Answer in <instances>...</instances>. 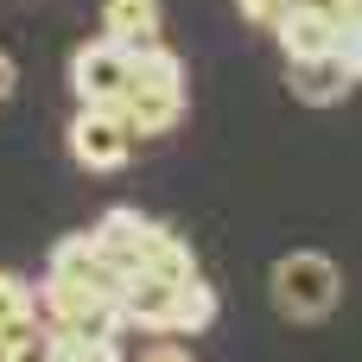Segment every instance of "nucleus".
<instances>
[{
	"instance_id": "obj_13",
	"label": "nucleus",
	"mask_w": 362,
	"mask_h": 362,
	"mask_svg": "<svg viewBox=\"0 0 362 362\" xmlns=\"http://www.w3.org/2000/svg\"><path fill=\"white\" fill-rule=\"evenodd\" d=\"M32 331V286L19 274H0V344Z\"/></svg>"
},
{
	"instance_id": "obj_6",
	"label": "nucleus",
	"mask_w": 362,
	"mask_h": 362,
	"mask_svg": "<svg viewBox=\"0 0 362 362\" xmlns=\"http://www.w3.org/2000/svg\"><path fill=\"white\" fill-rule=\"evenodd\" d=\"M115 115L127 121V134H172L185 121V89H165V83H127V95L115 102Z\"/></svg>"
},
{
	"instance_id": "obj_16",
	"label": "nucleus",
	"mask_w": 362,
	"mask_h": 362,
	"mask_svg": "<svg viewBox=\"0 0 362 362\" xmlns=\"http://www.w3.org/2000/svg\"><path fill=\"white\" fill-rule=\"evenodd\" d=\"M286 13H293V0H242V19H248V25H267V32H274Z\"/></svg>"
},
{
	"instance_id": "obj_11",
	"label": "nucleus",
	"mask_w": 362,
	"mask_h": 362,
	"mask_svg": "<svg viewBox=\"0 0 362 362\" xmlns=\"http://www.w3.org/2000/svg\"><path fill=\"white\" fill-rule=\"evenodd\" d=\"M210 325H216V286L197 274V280H185V286H178L165 337H197V331H210Z\"/></svg>"
},
{
	"instance_id": "obj_17",
	"label": "nucleus",
	"mask_w": 362,
	"mask_h": 362,
	"mask_svg": "<svg viewBox=\"0 0 362 362\" xmlns=\"http://www.w3.org/2000/svg\"><path fill=\"white\" fill-rule=\"evenodd\" d=\"M140 362H197L191 350H178V337H159L153 350H140Z\"/></svg>"
},
{
	"instance_id": "obj_3",
	"label": "nucleus",
	"mask_w": 362,
	"mask_h": 362,
	"mask_svg": "<svg viewBox=\"0 0 362 362\" xmlns=\"http://www.w3.org/2000/svg\"><path fill=\"white\" fill-rule=\"evenodd\" d=\"M127 153H134V134H127V121L115 108H83L70 121V159L83 172H121Z\"/></svg>"
},
{
	"instance_id": "obj_8",
	"label": "nucleus",
	"mask_w": 362,
	"mask_h": 362,
	"mask_svg": "<svg viewBox=\"0 0 362 362\" xmlns=\"http://www.w3.org/2000/svg\"><path fill=\"white\" fill-rule=\"evenodd\" d=\"M153 229H159V223H153V216H140V210H108L89 235H95V248H102V255L121 267V280H127V274L140 267V248H146V235H153Z\"/></svg>"
},
{
	"instance_id": "obj_7",
	"label": "nucleus",
	"mask_w": 362,
	"mask_h": 362,
	"mask_svg": "<svg viewBox=\"0 0 362 362\" xmlns=\"http://www.w3.org/2000/svg\"><path fill=\"white\" fill-rule=\"evenodd\" d=\"M191 280H197V274H191ZM178 286H185V280H178ZM178 286H172V280H153V274H127V280H121V293H115L121 325H140V331H159V337H165Z\"/></svg>"
},
{
	"instance_id": "obj_2",
	"label": "nucleus",
	"mask_w": 362,
	"mask_h": 362,
	"mask_svg": "<svg viewBox=\"0 0 362 362\" xmlns=\"http://www.w3.org/2000/svg\"><path fill=\"white\" fill-rule=\"evenodd\" d=\"M70 95L83 108H115L127 95V45H115V38L76 45V57H70Z\"/></svg>"
},
{
	"instance_id": "obj_15",
	"label": "nucleus",
	"mask_w": 362,
	"mask_h": 362,
	"mask_svg": "<svg viewBox=\"0 0 362 362\" xmlns=\"http://www.w3.org/2000/svg\"><path fill=\"white\" fill-rule=\"evenodd\" d=\"M57 362H121V337H57Z\"/></svg>"
},
{
	"instance_id": "obj_9",
	"label": "nucleus",
	"mask_w": 362,
	"mask_h": 362,
	"mask_svg": "<svg viewBox=\"0 0 362 362\" xmlns=\"http://www.w3.org/2000/svg\"><path fill=\"white\" fill-rule=\"evenodd\" d=\"M274 38H280V51L286 57H318V51H344V32L318 13V6H305V0H293V13L274 25Z\"/></svg>"
},
{
	"instance_id": "obj_19",
	"label": "nucleus",
	"mask_w": 362,
	"mask_h": 362,
	"mask_svg": "<svg viewBox=\"0 0 362 362\" xmlns=\"http://www.w3.org/2000/svg\"><path fill=\"white\" fill-rule=\"evenodd\" d=\"M344 64H350V76L362 83V38H350V45H344Z\"/></svg>"
},
{
	"instance_id": "obj_12",
	"label": "nucleus",
	"mask_w": 362,
	"mask_h": 362,
	"mask_svg": "<svg viewBox=\"0 0 362 362\" xmlns=\"http://www.w3.org/2000/svg\"><path fill=\"white\" fill-rule=\"evenodd\" d=\"M134 274H153V280H172V286H178V280L197 274V261H191V248H185L172 229H153L146 248H140V267H134Z\"/></svg>"
},
{
	"instance_id": "obj_18",
	"label": "nucleus",
	"mask_w": 362,
	"mask_h": 362,
	"mask_svg": "<svg viewBox=\"0 0 362 362\" xmlns=\"http://www.w3.org/2000/svg\"><path fill=\"white\" fill-rule=\"evenodd\" d=\"M13 89H19V70H13V57H6V51H0V108H6V102H13Z\"/></svg>"
},
{
	"instance_id": "obj_4",
	"label": "nucleus",
	"mask_w": 362,
	"mask_h": 362,
	"mask_svg": "<svg viewBox=\"0 0 362 362\" xmlns=\"http://www.w3.org/2000/svg\"><path fill=\"white\" fill-rule=\"evenodd\" d=\"M51 280L83 286V293H102V299H115V293H121V267L95 248V235H89V229H83V235H64V242L51 248Z\"/></svg>"
},
{
	"instance_id": "obj_10",
	"label": "nucleus",
	"mask_w": 362,
	"mask_h": 362,
	"mask_svg": "<svg viewBox=\"0 0 362 362\" xmlns=\"http://www.w3.org/2000/svg\"><path fill=\"white\" fill-rule=\"evenodd\" d=\"M102 38L159 45V0H102Z\"/></svg>"
},
{
	"instance_id": "obj_14",
	"label": "nucleus",
	"mask_w": 362,
	"mask_h": 362,
	"mask_svg": "<svg viewBox=\"0 0 362 362\" xmlns=\"http://www.w3.org/2000/svg\"><path fill=\"white\" fill-rule=\"evenodd\" d=\"M0 362H57V337H45L32 325V331H19V337L0 344Z\"/></svg>"
},
{
	"instance_id": "obj_1",
	"label": "nucleus",
	"mask_w": 362,
	"mask_h": 362,
	"mask_svg": "<svg viewBox=\"0 0 362 362\" xmlns=\"http://www.w3.org/2000/svg\"><path fill=\"white\" fill-rule=\"evenodd\" d=\"M267 293H274V305H280L286 318L318 325V318H331V312H337V299H344V274H337V261H331V255L299 248V255H280V261H274Z\"/></svg>"
},
{
	"instance_id": "obj_5",
	"label": "nucleus",
	"mask_w": 362,
	"mask_h": 362,
	"mask_svg": "<svg viewBox=\"0 0 362 362\" xmlns=\"http://www.w3.org/2000/svg\"><path fill=\"white\" fill-rule=\"evenodd\" d=\"M286 89L312 108H331L356 89V76H350L344 51H318V57H286Z\"/></svg>"
}]
</instances>
